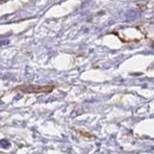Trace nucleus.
Listing matches in <instances>:
<instances>
[{
    "mask_svg": "<svg viewBox=\"0 0 154 154\" xmlns=\"http://www.w3.org/2000/svg\"><path fill=\"white\" fill-rule=\"evenodd\" d=\"M19 90L24 94H42L49 93L53 90L52 86H38V85H22L19 86Z\"/></svg>",
    "mask_w": 154,
    "mask_h": 154,
    "instance_id": "1",
    "label": "nucleus"
},
{
    "mask_svg": "<svg viewBox=\"0 0 154 154\" xmlns=\"http://www.w3.org/2000/svg\"><path fill=\"white\" fill-rule=\"evenodd\" d=\"M10 146H11V143H10L7 140H1V141H0V146H1V147L7 149V148L10 147Z\"/></svg>",
    "mask_w": 154,
    "mask_h": 154,
    "instance_id": "2",
    "label": "nucleus"
}]
</instances>
